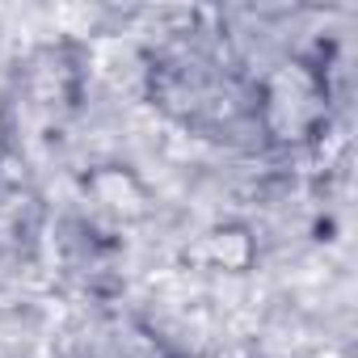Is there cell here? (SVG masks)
Instances as JSON below:
<instances>
[{
    "mask_svg": "<svg viewBox=\"0 0 358 358\" xmlns=\"http://www.w3.org/2000/svg\"><path fill=\"white\" fill-rule=\"evenodd\" d=\"M131 68H135V59H131V51L127 47H106L101 51V72L106 76H114V80H122V76H131Z\"/></svg>",
    "mask_w": 358,
    "mask_h": 358,
    "instance_id": "cell-1",
    "label": "cell"
},
{
    "mask_svg": "<svg viewBox=\"0 0 358 358\" xmlns=\"http://www.w3.org/2000/svg\"><path fill=\"white\" fill-rule=\"evenodd\" d=\"M320 358H337V354H320Z\"/></svg>",
    "mask_w": 358,
    "mask_h": 358,
    "instance_id": "cell-2",
    "label": "cell"
}]
</instances>
